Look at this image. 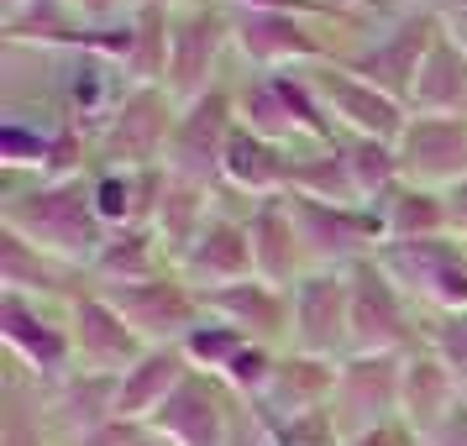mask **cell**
Returning <instances> with one entry per match:
<instances>
[{
    "instance_id": "cell-22",
    "label": "cell",
    "mask_w": 467,
    "mask_h": 446,
    "mask_svg": "<svg viewBox=\"0 0 467 446\" xmlns=\"http://www.w3.org/2000/svg\"><path fill=\"white\" fill-rule=\"evenodd\" d=\"M247 236H253V268L263 284L274 289H295L299 278V236H295V215H289V194H274V200H257L253 221H247Z\"/></svg>"
},
{
    "instance_id": "cell-37",
    "label": "cell",
    "mask_w": 467,
    "mask_h": 446,
    "mask_svg": "<svg viewBox=\"0 0 467 446\" xmlns=\"http://www.w3.org/2000/svg\"><path fill=\"white\" fill-rule=\"evenodd\" d=\"M64 5H68V16H74V22H110L127 0H64Z\"/></svg>"
},
{
    "instance_id": "cell-19",
    "label": "cell",
    "mask_w": 467,
    "mask_h": 446,
    "mask_svg": "<svg viewBox=\"0 0 467 446\" xmlns=\"http://www.w3.org/2000/svg\"><path fill=\"white\" fill-rule=\"evenodd\" d=\"M337 368H341V362L305 358V352L278 358L268 389L257 394V420H263V425H284V420H299V415L326 410L331 394H337Z\"/></svg>"
},
{
    "instance_id": "cell-26",
    "label": "cell",
    "mask_w": 467,
    "mask_h": 446,
    "mask_svg": "<svg viewBox=\"0 0 467 446\" xmlns=\"http://www.w3.org/2000/svg\"><path fill=\"white\" fill-rule=\"evenodd\" d=\"M116 383L110 373H74V379H64L58 389H53V420L68 430V441H85V436H95L100 425L116 420Z\"/></svg>"
},
{
    "instance_id": "cell-28",
    "label": "cell",
    "mask_w": 467,
    "mask_h": 446,
    "mask_svg": "<svg viewBox=\"0 0 467 446\" xmlns=\"http://www.w3.org/2000/svg\"><path fill=\"white\" fill-rule=\"evenodd\" d=\"M368 211L379 215L383 242H420V236H446V194L415 190V184H394V190L373 200Z\"/></svg>"
},
{
    "instance_id": "cell-36",
    "label": "cell",
    "mask_w": 467,
    "mask_h": 446,
    "mask_svg": "<svg viewBox=\"0 0 467 446\" xmlns=\"http://www.w3.org/2000/svg\"><path fill=\"white\" fill-rule=\"evenodd\" d=\"M0 446H43V425L26 420V410H11V420H5V441Z\"/></svg>"
},
{
    "instance_id": "cell-32",
    "label": "cell",
    "mask_w": 467,
    "mask_h": 446,
    "mask_svg": "<svg viewBox=\"0 0 467 446\" xmlns=\"http://www.w3.org/2000/svg\"><path fill=\"white\" fill-rule=\"evenodd\" d=\"M64 274V263H53L43 257L32 242H22L16 232L0 236V284H5V295H26V289H53Z\"/></svg>"
},
{
    "instance_id": "cell-18",
    "label": "cell",
    "mask_w": 467,
    "mask_h": 446,
    "mask_svg": "<svg viewBox=\"0 0 467 446\" xmlns=\"http://www.w3.org/2000/svg\"><path fill=\"white\" fill-rule=\"evenodd\" d=\"M179 278L190 284L194 295H211V289L242 284V278H257L247 221L211 215V221H205V232L194 236V247L184 253V263H179Z\"/></svg>"
},
{
    "instance_id": "cell-6",
    "label": "cell",
    "mask_w": 467,
    "mask_h": 446,
    "mask_svg": "<svg viewBox=\"0 0 467 446\" xmlns=\"http://www.w3.org/2000/svg\"><path fill=\"white\" fill-rule=\"evenodd\" d=\"M232 131H236V100L226 89H211L200 95L194 106L179 110L169 137V152H163V173L184 179V184H200L211 190V179H221L226 169V148H232Z\"/></svg>"
},
{
    "instance_id": "cell-35",
    "label": "cell",
    "mask_w": 467,
    "mask_h": 446,
    "mask_svg": "<svg viewBox=\"0 0 467 446\" xmlns=\"http://www.w3.org/2000/svg\"><path fill=\"white\" fill-rule=\"evenodd\" d=\"M425 446H467V399H462V410H451V415L425 436Z\"/></svg>"
},
{
    "instance_id": "cell-9",
    "label": "cell",
    "mask_w": 467,
    "mask_h": 446,
    "mask_svg": "<svg viewBox=\"0 0 467 446\" xmlns=\"http://www.w3.org/2000/svg\"><path fill=\"white\" fill-rule=\"evenodd\" d=\"M352 326V274H299L289 289V341L305 358L347 352Z\"/></svg>"
},
{
    "instance_id": "cell-25",
    "label": "cell",
    "mask_w": 467,
    "mask_h": 446,
    "mask_svg": "<svg viewBox=\"0 0 467 446\" xmlns=\"http://www.w3.org/2000/svg\"><path fill=\"white\" fill-rule=\"evenodd\" d=\"M205 310L236 326V331H247V337H289V305L278 295L274 284H263V278H242V284H226V289H211V295H200Z\"/></svg>"
},
{
    "instance_id": "cell-12",
    "label": "cell",
    "mask_w": 467,
    "mask_h": 446,
    "mask_svg": "<svg viewBox=\"0 0 467 446\" xmlns=\"http://www.w3.org/2000/svg\"><path fill=\"white\" fill-rule=\"evenodd\" d=\"M100 295L127 316V326L148 347H184V337L200 326V310H205L184 278H152L131 289H100Z\"/></svg>"
},
{
    "instance_id": "cell-34",
    "label": "cell",
    "mask_w": 467,
    "mask_h": 446,
    "mask_svg": "<svg viewBox=\"0 0 467 446\" xmlns=\"http://www.w3.org/2000/svg\"><path fill=\"white\" fill-rule=\"evenodd\" d=\"M274 368H278V358H274V352H268L263 341H247V347H242V352H236V358L226 362L221 373H215V379H221V383H232L236 394H247V399H257V394L268 389V379H274Z\"/></svg>"
},
{
    "instance_id": "cell-2",
    "label": "cell",
    "mask_w": 467,
    "mask_h": 446,
    "mask_svg": "<svg viewBox=\"0 0 467 446\" xmlns=\"http://www.w3.org/2000/svg\"><path fill=\"white\" fill-rule=\"evenodd\" d=\"M289 215L310 274H352L383 247V226L368 205H326L310 194H289Z\"/></svg>"
},
{
    "instance_id": "cell-10",
    "label": "cell",
    "mask_w": 467,
    "mask_h": 446,
    "mask_svg": "<svg viewBox=\"0 0 467 446\" xmlns=\"http://www.w3.org/2000/svg\"><path fill=\"white\" fill-rule=\"evenodd\" d=\"M305 85L316 89V100L331 116V127H341L347 137H373V142H394L400 148L410 116H404V106L394 95H383L379 85L358 79L352 68H320Z\"/></svg>"
},
{
    "instance_id": "cell-13",
    "label": "cell",
    "mask_w": 467,
    "mask_h": 446,
    "mask_svg": "<svg viewBox=\"0 0 467 446\" xmlns=\"http://www.w3.org/2000/svg\"><path fill=\"white\" fill-rule=\"evenodd\" d=\"M436 37H441V22L431 11H415V16H404V22L389 26L362 58H352V74L368 79V85H379L383 95H394L404 106L410 89H415V74H420L425 53L436 47Z\"/></svg>"
},
{
    "instance_id": "cell-3",
    "label": "cell",
    "mask_w": 467,
    "mask_h": 446,
    "mask_svg": "<svg viewBox=\"0 0 467 446\" xmlns=\"http://www.w3.org/2000/svg\"><path fill=\"white\" fill-rule=\"evenodd\" d=\"M173 95L163 85L148 89H127L121 106L110 110L100 131H95V152H100V169H163V152L173 137Z\"/></svg>"
},
{
    "instance_id": "cell-30",
    "label": "cell",
    "mask_w": 467,
    "mask_h": 446,
    "mask_svg": "<svg viewBox=\"0 0 467 446\" xmlns=\"http://www.w3.org/2000/svg\"><path fill=\"white\" fill-rule=\"evenodd\" d=\"M341 158H347V169H352V184H358L362 205H373L383 194L404 184L400 173V148L394 142H373V137H337Z\"/></svg>"
},
{
    "instance_id": "cell-38",
    "label": "cell",
    "mask_w": 467,
    "mask_h": 446,
    "mask_svg": "<svg viewBox=\"0 0 467 446\" xmlns=\"http://www.w3.org/2000/svg\"><path fill=\"white\" fill-rule=\"evenodd\" d=\"M446 232L467 236V179L457 184V190H446Z\"/></svg>"
},
{
    "instance_id": "cell-7",
    "label": "cell",
    "mask_w": 467,
    "mask_h": 446,
    "mask_svg": "<svg viewBox=\"0 0 467 446\" xmlns=\"http://www.w3.org/2000/svg\"><path fill=\"white\" fill-rule=\"evenodd\" d=\"M232 43V11L221 5H179L169 32V79L163 89L173 95V106L184 110L200 95H211V68L221 58V47Z\"/></svg>"
},
{
    "instance_id": "cell-16",
    "label": "cell",
    "mask_w": 467,
    "mask_h": 446,
    "mask_svg": "<svg viewBox=\"0 0 467 446\" xmlns=\"http://www.w3.org/2000/svg\"><path fill=\"white\" fill-rule=\"evenodd\" d=\"M68 337H74V358H85V373H110V379H121L148 352V341L131 331L127 316L106 295L74 299V331Z\"/></svg>"
},
{
    "instance_id": "cell-15",
    "label": "cell",
    "mask_w": 467,
    "mask_h": 446,
    "mask_svg": "<svg viewBox=\"0 0 467 446\" xmlns=\"http://www.w3.org/2000/svg\"><path fill=\"white\" fill-rule=\"evenodd\" d=\"M232 43L242 47L247 64L274 68V74L326 58L320 37L289 11H242V5H232Z\"/></svg>"
},
{
    "instance_id": "cell-39",
    "label": "cell",
    "mask_w": 467,
    "mask_h": 446,
    "mask_svg": "<svg viewBox=\"0 0 467 446\" xmlns=\"http://www.w3.org/2000/svg\"><path fill=\"white\" fill-rule=\"evenodd\" d=\"M341 446H404V436L394 430V425H383V430H368V436H358V441H341Z\"/></svg>"
},
{
    "instance_id": "cell-23",
    "label": "cell",
    "mask_w": 467,
    "mask_h": 446,
    "mask_svg": "<svg viewBox=\"0 0 467 446\" xmlns=\"http://www.w3.org/2000/svg\"><path fill=\"white\" fill-rule=\"evenodd\" d=\"M404 106L415 116H467V47L441 26L436 47L425 53L420 74H415V89Z\"/></svg>"
},
{
    "instance_id": "cell-31",
    "label": "cell",
    "mask_w": 467,
    "mask_h": 446,
    "mask_svg": "<svg viewBox=\"0 0 467 446\" xmlns=\"http://www.w3.org/2000/svg\"><path fill=\"white\" fill-rule=\"evenodd\" d=\"M289 194H310V200H326V205H362L358 184H352V169H347V158H341L337 142L320 152V158H295Z\"/></svg>"
},
{
    "instance_id": "cell-8",
    "label": "cell",
    "mask_w": 467,
    "mask_h": 446,
    "mask_svg": "<svg viewBox=\"0 0 467 446\" xmlns=\"http://www.w3.org/2000/svg\"><path fill=\"white\" fill-rule=\"evenodd\" d=\"M400 379H404V358H347L337 368V394H331V420H337L341 441H358L368 430L400 415Z\"/></svg>"
},
{
    "instance_id": "cell-41",
    "label": "cell",
    "mask_w": 467,
    "mask_h": 446,
    "mask_svg": "<svg viewBox=\"0 0 467 446\" xmlns=\"http://www.w3.org/2000/svg\"><path fill=\"white\" fill-rule=\"evenodd\" d=\"M131 5H169V0H131Z\"/></svg>"
},
{
    "instance_id": "cell-29",
    "label": "cell",
    "mask_w": 467,
    "mask_h": 446,
    "mask_svg": "<svg viewBox=\"0 0 467 446\" xmlns=\"http://www.w3.org/2000/svg\"><path fill=\"white\" fill-rule=\"evenodd\" d=\"M158 257H163V247H158L152 226H121V232H110L106 253L95 257L89 274L106 289H131V284H152L158 278Z\"/></svg>"
},
{
    "instance_id": "cell-4",
    "label": "cell",
    "mask_w": 467,
    "mask_h": 446,
    "mask_svg": "<svg viewBox=\"0 0 467 446\" xmlns=\"http://www.w3.org/2000/svg\"><path fill=\"white\" fill-rule=\"evenodd\" d=\"M373 263L400 284L404 299H420L441 316H467V263H462V247H451L446 236L383 242Z\"/></svg>"
},
{
    "instance_id": "cell-17",
    "label": "cell",
    "mask_w": 467,
    "mask_h": 446,
    "mask_svg": "<svg viewBox=\"0 0 467 446\" xmlns=\"http://www.w3.org/2000/svg\"><path fill=\"white\" fill-rule=\"evenodd\" d=\"M0 337L11 341V352L37 373L43 383H58L74 379V337H68L64 326H53V320L32 305L26 295H5L0 299Z\"/></svg>"
},
{
    "instance_id": "cell-1",
    "label": "cell",
    "mask_w": 467,
    "mask_h": 446,
    "mask_svg": "<svg viewBox=\"0 0 467 446\" xmlns=\"http://www.w3.org/2000/svg\"><path fill=\"white\" fill-rule=\"evenodd\" d=\"M0 226L32 242L43 257L64 263V268H95V257L106 253L110 226L95 211V184L85 173L79 179H43L32 194L5 200Z\"/></svg>"
},
{
    "instance_id": "cell-27",
    "label": "cell",
    "mask_w": 467,
    "mask_h": 446,
    "mask_svg": "<svg viewBox=\"0 0 467 446\" xmlns=\"http://www.w3.org/2000/svg\"><path fill=\"white\" fill-rule=\"evenodd\" d=\"M205 221H211L205 190L169 173V179H163V194H158V211H152V236H158V247H163L173 263H184V253L194 247V236L205 232Z\"/></svg>"
},
{
    "instance_id": "cell-14",
    "label": "cell",
    "mask_w": 467,
    "mask_h": 446,
    "mask_svg": "<svg viewBox=\"0 0 467 446\" xmlns=\"http://www.w3.org/2000/svg\"><path fill=\"white\" fill-rule=\"evenodd\" d=\"M148 430L169 446H232L236 420L226 415L221 383L205 379V373L194 368L190 379L179 383V394L148 420Z\"/></svg>"
},
{
    "instance_id": "cell-11",
    "label": "cell",
    "mask_w": 467,
    "mask_h": 446,
    "mask_svg": "<svg viewBox=\"0 0 467 446\" xmlns=\"http://www.w3.org/2000/svg\"><path fill=\"white\" fill-rule=\"evenodd\" d=\"M400 173L415 190H457L467 179V116H410Z\"/></svg>"
},
{
    "instance_id": "cell-21",
    "label": "cell",
    "mask_w": 467,
    "mask_h": 446,
    "mask_svg": "<svg viewBox=\"0 0 467 446\" xmlns=\"http://www.w3.org/2000/svg\"><path fill=\"white\" fill-rule=\"evenodd\" d=\"M194 373V362L184 347H148L142 358L131 362L121 383H116V420L127 425H148L163 404L179 394V383Z\"/></svg>"
},
{
    "instance_id": "cell-33",
    "label": "cell",
    "mask_w": 467,
    "mask_h": 446,
    "mask_svg": "<svg viewBox=\"0 0 467 446\" xmlns=\"http://www.w3.org/2000/svg\"><path fill=\"white\" fill-rule=\"evenodd\" d=\"M247 331H236V326H226V320H200V326H194L190 337H184V352H190V362L194 368H211V373H221V368H226V362L236 358V352H242V347H247Z\"/></svg>"
},
{
    "instance_id": "cell-24",
    "label": "cell",
    "mask_w": 467,
    "mask_h": 446,
    "mask_svg": "<svg viewBox=\"0 0 467 446\" xmlns=\"http://www.w3.org/2000/svg\"><path fill=\"white\" fill-rule=\"evenodd\" d=\"M289 169H295V158H284L278 142H268V137H257V131H247V127H236L221 179L242 194L274 200V194H289Z\"/></svg>"
},
{
    "instance_id": "cell-5",
    "label": "cell",
    "mask_w": 467,
    "mask_h": 446,
    "mask_svg": "<svg viewBox=\"0 0 467 446\" xmlns=\"http://www.w3.org/2000/svg\"><path fill=\"white\" fill-rule=\"evenodd\" d=\"M420 352L415 326L404 310L400 284L368 257L352 268V326H347V358H404Z\"/></svg>"
},
{
    "instance_id": "cell-20",
    "label": "cell",
    "mask_w": 467,
    "mask_h": 446,
    "mask_svg": "<svg viewBox=\"0 0 467 446\" xmlns=\"http://www.w3.org/2000/svg\"><path fill=\"white\" fill-rule=\"evenodd\" d=\"M451 410H462V379H457L431 347L410 352V358H404V379H400V420H404V430L425 441Z\"/></svg>"
},
{
    "instance_id": "cell-42",
    "label": "cell",
    "mask_w": 467,
    "mask_h": 446,
    "mask_svg": "<svg viewBox=\"0 0 467 446\" xmlns=\"http://www.w3.org/2000/svg\"><path fill=\"white\" fill-rule=\"evenodd\" d=\"M462 399H467V389H462Z\"/></svg>"
},
{
    "instance_id": "cell-40",
    "label": "cell",
    "mask_w": 467,
    "mask_h": 446,
    "mask_svg": "<svg viewBox=\"0 0 467 446\" xmlns=\"http://www.w3.org/2000/svg\"><path fill=\"white\" fill-rule=\"evenodd\" d=\"M232 446H268V436H263V425H247V420H236V430H232Z\"/></svg>"
}]
</instances>
